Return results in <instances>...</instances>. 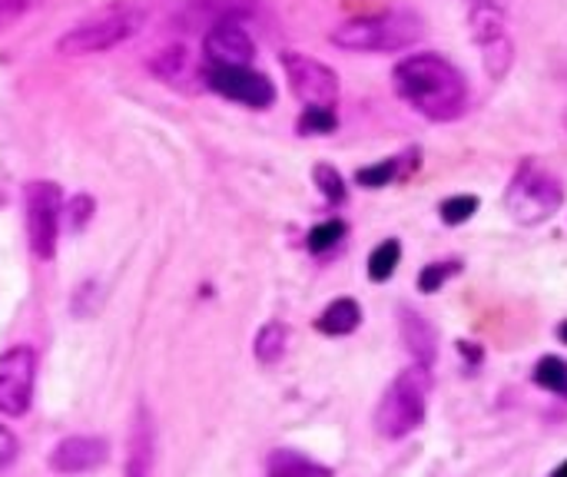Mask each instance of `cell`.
I'll return each mask as SVG.
<instances>
[{"label":"cell","mask_w":567,"mask_h":477,"mask_svg":"<svg viewBox=\"0 0 567 477\" xmlns=\"http://www.w3.org/2000/svg\"><path fill=\"white\" fill-rule=\"evenodd\" d=\"M93 199L83 193V196H73L70 203H66V209H63V216H66V229L70 232H80V229H86L90 226V219H93Z\"/></svg>","instance_id":"28"},{"label":"cell","mask_w":567,"mask_h":477,"mask_svg":"<svg viewBox=\"0 0 567 477\" xmlns=\"http://www.w3.org/2000/svg\"><path fill=\"white\" fill-rule=\"evenodd\" d=\"M27 3L30 0H0V30L13 27L27 13Z\"/></svg>","instance_id":"29"},{"label":"cell","mask_w":567,"mask_h":477,"mask_svg":"<svg viewBox=\"0 0 567 477\" xmlns=\"http://www.w3.org/2000/svg\"><path fill=\"white\" fill-rule=\"evenodd\" d=\"M279 63L286 70V80H289L292 93L306 106H336L339 103L342 86H339V73L329 63H322V60H316V56H309L302 50H286L279 56Z\"/></svg>","instance_id":"7"},{"label":"cell","mask_w":567,"mask_h":477,"mask_svg":"<svg viewBox=\"0 0 567 477\" xmlns=\"http://www.w3.org/2000/svg\"><path fill=\"white\" fill-rule=\"evenodd\" d=\"M37 355L30 345H13L0 355V415L20 418L30 408Z\"/></svg>","instance_id":"9"},{"label":"cell","mask_w":567,"mask_h":477,"mask_svg":"<svg viewBox=\"0 0 567 477\" xmlns=\"http://www.w3.org/2000/svg\"><path fill=\"white\" fill-rule=\"evenodd\" d=\"M17 458V438L10 435V428L0 425V471H7Z\"/></svg>","instance_id":"30"},{"label":"cell","mask_w":567,"mask_h":477,"mask_svg":"<svg viewBox=\"0 0 567 477\" xmlns=\"http://www.w3.org/2000/svg\"><path fill=\"white\" fill-rule=\"evenodd\" d=\"M425 37V20L415 10H385L346 20L332 30V43L349 53H395Z\"/></svg>","instance_id":"2"},{"label":"cell","mask_w":567,"mask_h":477,"mask_svg":"<svg viewBox=\"0 0 567 477\" xmlns=\"http://www.w3.org/2000/svg\"><path fill=\"white\" fill-rule=\"evenodd\" d=\"M359 325H362V309H359L355 299H336L316 319V329L322 335H352Z\"/></svg>","instance_id":"16"},{"label":"cell","mask_w":567,"mask_h":477,"mask_svg":"<svg viewBox=\"0 0 567 477\" xmlns=\"http://www.w3.org/2000/svg\"><path fill=\"white\" fill-rule=\"evenodd\" d=\"M399 262H402V242H399V239L379 242V246L372 249V256H369V279H372V282L392 279L395 269H399Z\"/></svg>","instance_id":"20"},{"label":"cell","mask_w":567,"mask_h":477,"mask_svg":"<svg viewBox=\"0 0 567 477\" xmlns=\"http://www.w3.org/2000/svg\"><path fill=\"white\" fill-rule=\"evenodd\" d=\"M482 66L492 80H505L515 66V43L508 40V33L482 43Z\"/></svg>","instance_id":"17"},{"label":"cell","mask_w":567,"mask_h":477,"mask_svg":"<svg viewBox=\"0 0 567 477\" xmlns=\"http://www.w3.org/2000/svg\"><path fill=\"white\" fill-rule=\"evenodd\" d=\"M342 239H346V222H342V219H326V222H319V226L309 229L306 246H309V252L322 256V252L336 249Z\"/></svg>","instance_id":"23"},{"label":"cell","mask_w":567,"mask_h":477,"mask_svg":"<svg viewBox=\"0 0 567 477\" xmlns=\"http://www.w3.org/2000/svg\"><path fill=\"white\" fill-rule=\"evenodd\" d=\"M27 209V242L30 252L40 262H50L56 256V236H60V216H63V196L60 186L50 179H37L23 193Z\"/></svg>","instance_id":"6"},{"label":"cell","mask_w":567,"mask_h":477,"mask_svg":"<svg viewBox=\"0 0 567 477\" xmlns=\"http://www.w3.org/2000/svg\"><path fill=\"white\" fill-rule=\"evenodd\" d=\"M286 345H289V329L282 322H269L256 335V359L262 365H276L286 355Z\"/></svg>","instance_id":"19"},{"label":"cell","mask_w":567,"mask_h":477,"mask_svg":"<svg viewBox=\"0 0 567 477\" xmlns=\"http://www.w3.org/2000/svg\"><path fill=\"white\" fill-rule=\"evenodd\" d=\"M395 93L425 120L452 123L468 110V83L455 63L439 53H412L392 70Z\"/></svg>","instance_id":"1"},{"label":"cell","mask_w":567,"mask_h":477,"mask_svg":"<svg viewBox=\"0 0 567 477\" xmlns=\"http://www.w3.org/2000/svg\"><path fill=\"white\" fill-rule=\"evenodd\" d=\"M312 179H316L319 193H322V196H326L332 206L346 203V179H342V173H339L336 166H329V163H319V166L312 169Z\"/></svg>","instance_id":"25"},{"label":"cell","mask_w":567,"mask_h":477,"mask_svg":"<svg viewBox=\"0 0 567 477\" xmlns=\"http://www.w3.org/2000/svg\"><path fill=\"white\" fill-rule=\"evenodd\" d=\"M399 173H402V159H382V163L362 166V169L355 173V183L365 186V189H382V186L395 183Z\"/></svg>","instance_id":"24"},{"label":"cell","mask_w":567,"mask_h":477,"mask_svg":"<svg viewBox=\"0 0 567 477\" xmlns=\"http://www.w3.org/2000/svg\"><path fill=\"white\" fill-rule=\"evenodd\" d=\"M439 212H442V222L445 226H465L475 212H478V196H449L442 206H439Z\"/></svg>","instance_id":"26"},{"label":"cell","mask_w":567,"mask_h":477,"mask_svg":"<svg viewBox=\"0 0 567 477\" xmlns=\"http://www.w3.org/2000/svg\"><path fill=\"white\" fill-rule=\"evenodd\" d=\"M153 468H156V428L150 408L140 405L130 428V455L123 477H153Z\"/></svg>","instance_id":"13"},{"label":"cell","mask_w":567,"mask_h":477,"mask_svg":"<svg viewBox=\"0 0 567 477\" xmlns=\"http://www.w3.org/2000/svg\"><path fill=\"white\" fill-rule=\"evenodd\" d=\"M508 0H468V33L482 46L505 33Z\"/></svg>","instance_id":"15"},{"label":"cell","mask_w":567,"mask_h":477,"mask_svg":"<svg viewBox=\"0 0 567 477\" xmlns=\"http://www.w3.org/2000/svg\"><path fill=\"white\" fill-rule=\"evenodd\" d=\"M150 70H153L166 86H173V90H179V93H196V90L206 86L203 70H199V63L193 60V53H189L186 46H166V50H159V53L150 60Z\"/></svg>","instance_id":"12"},{"label":"cell","mask_w":567,"mask_h":477,"mask_svg":"<svg viewBox=\"0 0 567 477\" xmlns=\"http://www.w3.org/2000/svg\"><path fill=\"white\" fill-rule=\"evenodd\" d=\"M561 206H565L561 179L551 169L538 166L535 159H525L505 189V209L512 212V219L522 226H538L551 219Z\"/></svg>","instance_id":"4"},{"label":"cell","mask_w":567,"mask_h":477,"mask_svg":"<svg viewBox=\"0 0 567 477\" xmlns=\"http://www.w3.org/2000/svg\"><path fill=\"white\" fill-rule=\"evenodd\" d=\"M565 129H567V113H565Z\"/></svg>","instance_id":"33"},{"label":"cell","mask_w":567,"mask_h":477,"mask_svg":"<svg viewBox=\"0 0 567 477\" xmlns=\"http://www.w3.org/2000/svg\"><path fill=\"white\" fill-rule=\"evenodd\" d=\"M551 477H567V462H565V465H561V468H558V471H555V475H551Z\"/></svg>","instance_id":"32"},{"label":"cell","mask_w":567,"mask_h":477,"mask_svg":"<svg viewBox=\"0 0 567 477\" xmlns=\"http://www.w3.org/2000/svg\"><path fill=\"white\" fill-rule=\"evenodd\" d=\"M203 80H206V90L233 100V103H243V106H252V110H269L276 103V86L266 73L252 70V66H219V63H209L203 70Z\"/></svg>","instance_id":"8"},{"label":"cell","mask_w":567,"mask_h":477,"mask_svg":"<svg viewBox=\"0 0 567 477\" xmlns=\"http://www.w3.org/2000/svg\"><path fill=\"white\" fill-rule=\"evenodd\" d=\"M203 53L209 63L219 66H252L256 60V43L239 23H216L203 37Z\"/></svg>","instance_id":"10"},{"label":"cell","mask_w":567,"mask_h":477,"mask_svg":"<svg viewBox=\"0 0 567 477\" xmlns=\"http://www.w3.org/2000/svg\"><path fill=\"white\" fill-rule=\"evenodd\" d=\"M110 458V445L103 438H90V435H73L63 438L53 455H50V468L56 475H90L96 468H103Z\"/></svg>","instance_id":"11"},{"label":"cell","mask_w":567,"mask_h":477,"mask_svg":"<svg viewBox=\"0 0 567 477\" xmlns=\"http://www.w3.org/2000/svg\"><path fill=\"white\" fill-rule=\"evenodd\" d=\"M462 266L458 262H432V266H425L422 269V276H419V289L425 292V295H432V292H439L455 272H458Z\"/></svg>","instance_id":"27"},{"label":"cell","mask_w":567,"mask_h":477,"mask_svg":"<svg viewBox=\"0 0 567 477\" xmlns=\"http://www.w3.org/2000/svg\"><path fill=\"white\" fill-rule=\"evenodd\" d=\"M399 325H402V342L412 352V359L419 365L432 369L435 355H439V332H435V325L422 312H415V309H402V322Z\"/></svg>","instance_id":"14"},{"label":"cell","mask_w":567,"mask_h":477,"mask_svg":"<svg viewBox=\"0 0 567 477\" xmlns=\"http://www.w3.org/2000/svg\"><path fill=\"white\" fill-rule=\"evenodd\" d=\"M535 385L545 388V392H555V395H565L567 398V362L558 355H545L538 365H535Z\"/></svg>","instance_id":"21"},{"label":"cell","mask_w":567,"mask_h":477,"mask_svg":"<svg viewBox=\"0 0 567 477\" xmlns=\"http://www.w3.org/2000/svg\"><path fill=\"white\" fill-rule=\"evenodd\" d=\"M143 27V10L136 7H110L103 13H93L80 23H73L60 40L56 53L63 56H86V53H103L130 40Z\"/></svg>","instance_id":"5"},{"label":"cell","mask_w":567,"mask_h":477,"mask_svg":"<svg viewBox=\"0 0 567 477\" xmlns=\"http://www.w3.org/2000/svg\"><path fill=\"white\" fill-rule=\"evenodd\" d=\"M429 388H432V375L425 365L415 362L412 369H405L385 388V395L375 408V432L392 442L419 432L425 422V408H429Z\"/></svg>","instance_id":"3"},{"label":"cell","mask_w":567,"mask_h":477,"mask_svg":"<svg viewBox=\"0 0 567 477\" xmlns=\"http://www.w3.org/2000/svg\"><path fill=\"white\" fill-rule=\"evenodd\" d=\"M296 126H299L302 136H329V133L339 129L336 106H306Z\"/></svg>","instance_id":"22"},{"label":"cell","mask_w":567,"mask_h":477,"mask_svg":"<svg viewBox=\"0 0 567 477\" xmlns=\"http://www.w3.org/2000/svg\"><path fill=\"white\" fill-rule=\"evenodd\" d=\"M269 477H332V471L296 452H276L269 462Z\"/></svg>","instance_id":"18"},{"label":"cell","mask_w":567,"mask_h":477,"mask_svg":"<svg viewBox=\"0 0 567 477\" xmlns=\"http://www.w3.org/2000/svg\"><path fill=\"white\" fill-rule=\"evenodd\" d=\"M558 339H561V342L567 345V322H561V325H558Z\"/></svg>","instance_id":"31"}]
</instances>
